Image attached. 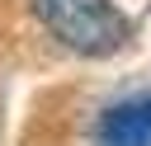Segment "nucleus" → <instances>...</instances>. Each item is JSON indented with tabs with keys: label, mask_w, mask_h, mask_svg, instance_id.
<instances>
[{
	"label": "nucleus",
	"mask_w": 151,
	"mask_h": 146,
	"mask_svg": "<svg viewBox=\"0 0 151 146\" xmlns=\"http://www.w3.org/2000/svg\"><path fill=\"white\" fill-rule=\"evenodd\" d=\"M28 9L61 47L80 57H113L132 38V24L113 0H28Z\"/></svg>",
	"instance_id": "nucleus-1"
},
{
	"label": "nucleus",
	"mask_w": 151,
	"mask_h": 146,
	"mask_svg": "<svg viewBox=\"0 0 151 146\" xmlns=\"http://www.w3.org/2000/svg\"><path fill=\"white\" fill-rule=\"evenodd\" d=\"M94 146H151V89H127L94 113Z\"/></svg>",
	"instance_id": "nucleus-2"
}]
</instances>
